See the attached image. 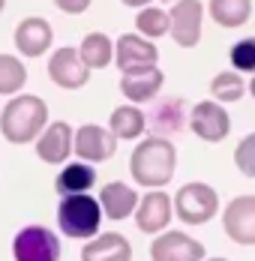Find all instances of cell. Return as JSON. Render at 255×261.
I'll return each mask as SVG.
<instances>
[{"label":"cell","instance_id":"6da1fadb","mask_svg":"<svg viewBox=\"0 0 255 261\" xmlns=\"http://www.w3.org/2000/svg\"><path fill=\"white\" fill-rule=\"evenodd\" d=\"M174 165H177L174 144L168 138H159V135L144 138L129 156V171H132L135 183L147 186V189H162L174 177Z\"/></svg>","mask_w":255,"mask_h":261},{"label":"cell","instance_id":"7a4b0ae2","mask_svg":"<svg viewBox=\"0 0 255 261\" xmlns=\"http://www.w3.org/2000/svg\"><path fill=\"white\" fill-rule=\"evenodd\" d=\"M48 126V105L39 96L18 93L3 105L0 114V132L9 144H30Z\"/></svg>","mask_w":255,"mask_h":261},{"label":"cell","instance_id":"3957f363","mask_svg":"<svg viewBox=\"0 0 255 261\" xmlns=\"http://www.w3.org/2000/svg\"><path fill=\"white\" fill-rule=\"evenodd\" d=\"M57 225H60L63 234L72 237V240H93L99 234V225H102L99 198H90V192L66 195L57 204Z\"/></svg>","mask_w":255,"mask_h":261},{"label":"cell","instance_id":"277c9868","mask_svg":"<svg viewBox=\"0 0 255 261\" xmlns=\"http://www.w3.org/2000/svg\"><path fill=\"white\" fill-rule=\"evenodd\" d=\"M171 201H174V213L180 216V222H186V225H204L219 210V195L207 183H186V186H180L177 195Z\"/></svg>","mask_w":255,"mask_h":261},{"label":"cell","instance_id":"5b68a950","mask_svg":"<svg viewBox=\"0 0 255 261\" xmlns=\"http://www.w3.org/2000/svg\"><path fill=\"white\" fill-rule=\"evenodd\" d=\"M15 261H60V240L42 225H27L12 240Z\"/></svg>","mask_w":255,"mask_h":261},{"label":"cell","instance_id":"8992f818","mask_svg":"<svg viewBox=\"0 0 255 261\" xmlns=\"http://www.w3.org/2000/svg\"><path fill=\"white\" fill-rule=\"evenodd\" d=\"M171 18V36L180 48H195L201 42V18H204V6L201 0H177L168 12Z\"/></svg>","mask_w":255,"mask_h":261},{"label":"cell","instance_id":"52a82bcc","mask_svg":"<svg viewBox=\"0 0 255 261\" xmlns=\"http://www.w3.org/2000/svg\"><path fill=\"white\" fill-rule=\"evenodd\" d=\"M222 228L240 246H255V195H237L222 210Z\"/></svg>","mask_w":255,"mask_h":261},{"label":"cell","instance_id":"ba28073f","mask_svg":"<svg viewBox=\"0 0 255 261\" xmlns=\"http://www.w3.org/2000/svg\"><path fill=\"white\" fill-rule=\"evenodd\" d=\"M48 75L57 87L63 90H78L90 81V66L81 60L78 48H57L48 60Z\"/></svg>","mask_w":255,"mask_h":261},{"label":"cell","instance_id":"9c48e42d","mask_svg":"<svg viewBox=\"0 0 255 261\" xmlns=\"http://www.w3.org/2000/svg\"><path fill=\"white\" fill-rule=\"evenodd\" d=\"M156 45L144 36H135V33H123L117 39V48H114V63L117 69L126 75V72H141V69H153L156 66Z\"/></svg>","mask_w":255,"mask_h":261},{"label":"cell","instance_id":"30bf717a","mask_svg":"<svg viewBox=\"0 0 255 261\" xmlns=\"http://www.w3.org/2000/svg\"><path fill=\"white\" fill-rule=\"evenodd\" d=\"M189 129L195 132L201 141L216 144L231 132V117L219 102H207L204 99V102H195L192 114H189Z\"/></svg>","mask_w":255,"mask_h":261},{"label":"cell","instance_id":"8fae6325","mask_svg":"<svg viewBox=\"0 0 255 261\" xmlns=\"http://www.w3.org/2000/svg\"><path fill=\"white\" fill-rule=\"evenodd\" d=\"M150 261H204V246L183 231H162L150 243Z\"/></svg>","mask_w":255,"mask_h":261},{"label":"cell","instance_id":"7c38bea8","mask_svg":"<svg viewBox=\"0 0 255 261\" xmlns=\"http://www.w3.org/2000/svg\"><path fill=\"white\" fill-rule=\"evenodd\" d=\"M114 150H117V138L111 135V129H105V126H96V123H84L81 129L75 132V147H72V153H75L81 162H105V159L114 156Z\"/></svg>","mask_w":255,"mask_h":261},{"label":"cell","instance_id":"4fadbf2b","mask_svg":"<svg viewBox=\"0 0 255 261\" xmlns=\"http://www.w3.org/2000/svg\"><path fill=\"white\" fill-rule=\"evenodd\" d=\"M171 216H174V201L162 189H150L135 207V222L144 234H162L168 228Z\"/></svg>","mask_w":255,"mask_h":261},{"label":"cell","instance_id":"5bb4252c","mask_svg":"<svg viewBox=\"0 0 255 261\" xmlns=\"http://www.w3.org/2000/svg\"><path fill=\"white\" fill-rule=\"evenodd\" d=\"M72 147H75V132L66 120L48 123L36 138V156L48 165H63V159L72 156Z\"/></svg>","mask_w":255,"mask_h":261},{"label":"cell","instance_id":"9a60e30c","mask_svg":"<svg viewBox=\"0 0 255 261\" xmlns=\"http://www.w3.org/2000/svg\"><path fill=\"white\" fill-rule=\"evenodd\" d=\"M138 201H141V198L135 195V189L126 186V183H120V180H111L99 189V207H102V213H105L108 219H114V222L132 216L135 207H138Z\"/></svg>","mask_w":255,"mask_h":261},{"label":"cell","instance_id":"2e32d148","mask_svg":"<svg viewBox=\"0 0 255 261\" xmlns=\"http://www.w3.org/2000/svg\"><path fill=\"white\" fill-rule=\"evenodd\" d=\"M51 39H54V33H51V24L45 18H24L21 24L15 27V48L24 54V57H39V54H45L51 48Z\"/></svg>","mask_w":255,"mask_h":261},{"label":"cell","instance_id":"e0dca14e","mask_svg":"<svg viewBox=\"0 0 255 261\" xmlns=\"http://www.w3.org/2000/svg\"><path fill=\"white\" fill-rule=\"evenodd\" d=\"M81 261H132V246L120 231L96 234L81 249Z\"/></svg>","mask_w":255,"mask_h":261},{"label":"cell","instance_id":"ac0fdd59","mask_svg":"<svg viewBox=\"0 0 255 261\" xmlns=\"http://www.w3.org/2000/svg\"><path fill=\"white\" fill-rule=\"evenodd\" d=\"M162 69H141V72H126L123 79H120V93L126 96L132 105H141V102H153L156 99V93H159V87H162Z\"/></svg>","mask_w":255,"mask_h":261},{"label":"cell","instance_id":"d6986e66","mask_svg":"<svg viewBox=\"0 0 255 261\" xmlns=\"http://www.w3.org/2000/svg\"><path fill=\"white\" fill-rule=\"evenodd\" d=\"M93 183H96V171H93L90 162H69V165H63V171L57 174L54 192H57L60 198H66V195H84V192L93 189Z\"/></svg>","mask_w":255,"mask_h":261},{"label":"cell","instance_id":"ffe728a7","mask_svg":"<svg viewBox=\"0 0 255 261\" xmlns=\"http://www.w3.org/2000/svg\"><path fill=\"white\" fill-rule=\"evenodd\" d=\"M144 117H147V123L153 126V132L159 138H168V135H174V132L183 129V102L174 99V96L159 99L150 108V114H144Z\"/></svg>","mask_w":255,"mask_h":261},{"label":"cell","instance_id":"44dd1931","mask_svg":"<svg viewBox=\"0 0 255 261\" xmlns=\"http://www.w3.org/2000/svg\"><path fill=\"white\" fill-rule=\"evenodd\" d=\"M108 129H111L114 138L135 141L141 132L147 129V117H144V111H138L135 105H120V108L111 111V123H108Z\"/></svg>","mask_w":255,"mask_h":261},{"label":"cell","instance_id":"7402d4cb","mask_svg":"<svg viewBox=\"0 0 255 261\" xmlns=\"http://www.w3.org/2000/svg\"><path fill=\"white\" fill-rule=\"evenodd\" d=\"M207 9L219 27H243L252 15V0H210Z\"/></svg>","mask_w":255,"mask_h":261},{"label":"cell","instance_id":"603a6c76","mask_svg":"<svg viewBox=\"0 0 255 261\" xmlns=\"http://www.w3.org/2000/svg\"><path fill=\"white\" fill-rule=\"evenodd\" d=\"M27 84L24 63L12 54H0V96H18V90Z\"/></svg>","mask_w":255,"mask_h":261},{"label":"cell","instance_id":"cb8c5ba5","mask_svg":"<svg viewBox=\"0 0 255 261\" xmlns=\"http://www.w3.org/2000/svg\"><path fill=\"white\" fill-rule=\"evenodd\" d=\"M81 60L90 66V69H105L111 63V39L105 33H87L84 42H81Z\"/></svg>","mask_w":255,"mask_h":261},{"label":"cell","instance_id":"d4e9b609","mask_svg":"<svg viewBox=\"0 0 255 261\" xmlns=\"http://www.w3.org/2000/svg\"><path fill=\"white\" fill-rule=\"evenodd\" d=\"M210 93H213L216 102H237V99L246 93V84L240 79V72L225 69V72H219L216 79L210 81Z\"/></svg>","mask_w":255,"mask_h":261},{"label":"cell","instance_id":"484cf974","mask_svg":"<svg viewBox=\"0 0 255 261\" xmlns=\"http://www.w3.org/2000/svg\"><path fill=\"white\" fill-rule=\"evenodd\" d=\"M135 24H138V33H144V39H156V36H162V33L171 30V18H168V12L159 9V6H144V9L138 12Z\"/></svg>","mask_w":255,"mask_h":261},{"label":"cell","instance_id":"4316f807","mask_svg":"<svg viewBox=\"0 0 255 261\" xmlns=\"http://www.w3.org/2000/svg\"><path fill=\"white\" fill-rule=\"evenodd\" d=\"M228 57L234 72H255V36H246V39L234 42Z\"/></svg>","mask_w":255,"mask_h":261},{"label":"cell","instance_id":"83f0119b","mask_svg":"<svg viewBox=\"0 0 255 261\" xmlns=\"http://www.w3.org/2000/svg\"><path fill=\"white\" fill-rule=\"evenodd\" d=\"M234 165L240 168L243 177L255 180V132L246 135V138L237 144V150H234Z\"/></svg>","mask_w":255,"mask_h":261},{"label":"cell","instance_id":"f1b7e54d","mask_svg":"<svg viewBox=\"0 0 255 261\" xmlns=\"http://www.w3.org/2000/svg\"><path fill=\"white\" fill-rule=\"evenodd\" d=\"M57 3V9H63L66 15H81L87 6H90V0H54Z\"/></svg>","mask_w":255,"mask_h":261},{"label":"cell","instance_id":"f546056e","mask_svg":"<svg viewBox=\"0 0 255 261\" xmlns=\"http://www.w3.org/2000/svg\"><path fill=\"white\" fill-rule=\"evenodd\" d=\"M120 3H126V6H132V9H138V6H147L150 0H120Z\"/></svg>","mask_w":255,"mask_h":261},{"label":"cell","instance_id":"4dcf8cb0","mask_svg":"<svg viewBox=\"0 0 255 261\" xmlns=\"http://www.w3.org/2000/svg\"><path fill=\"white\" fill-rule=\"evenodd\" d=\"M249 93H252V96H255V79L249 81Z\"/></svg>","mask_w":255,"mask_h":261},{"label":"cell","instance_id":"1f68e13d","mask_svg":"<svg viewBox=\"0 0 255 261\" xmlns=\"http://www.w3.org/2000/svg\"><path fill=\"white\" fill-rule=\"evenodd\" d=\"M3 6H6V0H0V12H3Z\"/></svg>","mask_w":255,"mask_h":261},{"label":"cell","instance_id":"d6a6232c","mask_svg":"<svg viewBox=\"0 0 255 261\" xmlns=\"http://www.w3.org/2000/svg\"><path fill=\"white\" fill-rule=\"evenodd\" d=\"M207 261H228V258H207Z\"/></svg>","mask_w":255,"mask_h":261}]
</instances>
